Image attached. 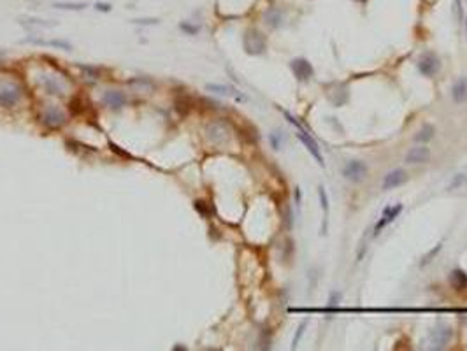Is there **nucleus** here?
Instances as JSON below:
<instances>
[{"label":"nucleus","mask_w":467,"mask_h":351,"mask_svg":"<svg viewBox=\"0 0 467 351\" xmlns=\"http://www.w3.org/2000/svg\"><path fill=\"white\" fill-rule=\"evenodd\" d=\"M283 115H285V118H287L288 121H290L292 125L295 126V128H297V134H295V135H297L298 141L302 142L304 146L307 148V151H309V153L313 155L314 160H316V162H318L320 165H323V156H322V153H320V148H318V144H316V141H314V139L311 137L309 132H307L306 128H304V126L300 125V123H298L297 119H295L294 116L290 115V113H288V111H283Z\"/></svg>","instance_id":"f257e3e1"},{"label":"nucleus","mask_w":467,"mask_h":351,"mask_svg":"<svg viewBox=\"0 0 467 351\" xmlns=\"http://www.w3.org/2000/svg\"><path fill=\"white\" fill-rule=\"evenodd\" d=\"M243 42H244V49H246L248 55H262L267 47L265 36H263L262 32L256 30V28L246 30Z\"/></svg>","instance_id":"f03ea898"},{"label":"nucleus","mask_w":467,"mask_h":351,"mask_svg":"<svg viewBox=\"0 0 467 351\" xmlns=\"http://www.w3.org/2000/svg\"><path fill=\"white\" fill-rule=\"evenodd\" d=\"M439 69H441V60L436 53L427 51L418 60V71H420V74L425 76V78H434V76L439 72Z\"/></svg>","instance_id":"7ed1b4c3"},{"label":"nucleus","mask_w":467,"mask_h":351,"mask_svg":"<svg viewBox=\"0 0 467 351\" xmlns=\"http://www.w3.org/2000/svg\"><path fill=\"white\" fill-rule=\"evenodd\" d=\"M41 121H42V125H46L47 128H60V126L65 125L67 115L60 107L49 106L41 113Z\"/></svg>","instance_id":"20e7f679"},{"label":"nucleus","mask_w":467,"mask_h":351,"mask_svg":"<svg viewBox=\"0 0 467 351\" xmlns=\"http://www.w3.org/2000/svg\"><path fill=\"white\" fill-rule=\"evenodd\" d=\"M367 165L362 160H351L342 167V176L351 183H362L367 178Z\"/></svg>","instance_id":"39448f33"},{"label":"nucleus","mask_w":467,"mask_h":351,"mask_svg":"<svg viewBox=\"0 0 467 351\" xmlns=\"http://www.w3.org/2000/svg\"><path fill=\"white\" fill-rule=\"evenodd\" d=\"M206 134H208V139L212 142V144H225L230 137V132H228L227 123L216 119V121H211L206 128Z\"/></svg>","instance_id":"423d86ee"},{"label":"nucleus","mask_w":467,"mask_h":351,"mask_svg":"<svg viewBox=\"0 0 467 351\" xmlns=\"http://www.w3.org/2000/svg\"><path fill=\"white\" fill-rule=\"evenodd\" d=\"M452 337H453V330L448 327V325H439V327H436L430 334L432 350H443V348H446L448 344H450V341H452Z\"/></svg>","instance_id":"0eeeda50"},{"label":"nucleus","mask_w":467,"mask_h":351,"mask_svg":"<svg viewBox=\"0 0 467 351\" xmlns=\"http://www.w3.org/2000/svg\"><path fill=\"white\" fill-rule=\"evenodd\" d=\"M402 209H404V205H402V204L386 205L385 209H383V214H381L380 221H378L376 227H374V235H380L381 230L385 229V227H388L392 221H395V218L399 216L400 213H402Z\"/></svg>","instance_id":"6e6552de"},{"label":"nucleus","mask_w":467,"mask_h":351,"mask_svg":"<svg viewBox=\"0 0 467 351\" xmlns=\"http://www.w3.org/2000/svg\"><path fill=\"white\" fill-rule=\"evenodd\" d=\"M325 95H327V99L336 107H341L348 102V88H346L344 84H339V83L329 84V86L325 88Z\"/></svg>","instance_id":"1a4fd4ad"},{"label":"nucleus","mask_w":467,"mask_h":351,"mask_svg":"<svg viewBox=\"0 0 467 351\" xmlns=\"http://www.w3.org/2000/svg\"><path fill=\"white\" fill-rule=\"evenodd\" d=\"M292 67V72H294V76L297 78V81H309V78L313 76V65H311L309 62H307L306 58H294L290 63Z\"/></svg>","instance_id":"9d476101"},{"label":"nucleus","mask_w":467,"mask_h":351,"mask_svg":"<svg viewBox=\"0 0 467 351\" xmlns=\"http://www.w3.org/2000/svg\"><path fill=\"white\" fill-rule=\"evenodd\" d=\"M21 99V88L16 84H7L0 88V106L2 107H12L20 102Z\"/></svg>","instance_id":"9b49d317"},{"label":"nucleus","mask_w":467,"mask_h":351,"mask_svg":"<svg viewBox=\"0 0 467 351\" xmlns=\"http://www.w3.org/2000/svg\"><path fill=\"white\" fill-rule=\"evenodd\" d=\"M102 102L106 104L109 109L118 111L127 104V95L122 93L120 90H107V91H104V95H102Z\"/></svg>","instance_id":"f8f14e48"},{"label":"nucleus","mask_w":467,"mask_h":351,"mask_svg":"<svg viewBox=\"0 0 467 351\" xmlns=\"http://www.w3.org/2000/svg\"><path fill=\"white\" fill-rule=\"evenodd\" d=\"M406 181H408V172H406V170H402V169H395V170H392V172H388L385 176L381 188H383V190H392V188H397V186H400V185H404Z\"/></svg>","instance_id":"ddd939ff"},{"label":"nucleus","mask_w":467,"mask_h":351,"mask_svg":"<svg viewBox=\"0 0 467 351\" xmlns=\"http://www.w3.org/2000/svg\"><path fill=\"white\" fill-rule=\"evenodd\" d=\"M430 160V148H427L424 144V146H415L411 148V150L408 151V155H406V163H415V165H418V163H425Z\"/></svg>","instance_id":"4468645a"},{"label":"nucleus","mask_w":467,"mask_h":351,"mask_svg":"<svg viewBox=\"0 0 467 351\" xmlns=\"http://www.w3.org/2000/svg\"><path fill=\"white\" fill-rule=\"evenodd\" d=\"M41 83L49 95H63V91H65V84L56 76H42Z\"/></svg>","instance_id":"2eb2a0df"},{"label":"nucleus","mask_w":467,"mask_h":351,"mask_svg":"<svg viewBox=\"0 0 467 351\" xmlns=\"http://www.w3.org/2000/svg\"><path fill=\"white\" fill-rule=\"evenodd\" d=\"M450 284L457 292H466L467 290V273L462 269H453L450 273Z\"/></svg>","instance_id":"dca6fc26"},{"label":"nucleus","mask_w":467,"mask_h":351,"mask_svg":"<svg viewBox=\"0 0 467 351\" xmlns=\"http://www.w3.org/2000/svg\"><path fill=\"white\" fill-rule=\"evenodd\" d=\"M452 99L453 102L462 104L467 100V78H460L452 88Z\"/></svg>","instance_id":"f3484780"},{"label":"nucleus","mask_w":467,"mask_h":351,"mask_svg":"<svg viewBox=\"0 0 467 351\" xmlns=\"http://www.w3.org/2000/svg\"><path fill=\"white\" fill-rule=\"evenodd\" d=\"M448 192L452 194H459V195H466L467 194V176L464 174H457L453 176V179L448 185Z\"/></svg>","instance_id":"a211bd4d"},{"label":"nucleus","mask_w":467,"mask_h":351,"mask_svg":"<svg viewBox=\"0 0 467 351\" xmlns=\"http://www.w3.org/2000/svg\"><path fill=\"white\" fill-rule=\"evenodd\" d=\"M263 20H265V25L271 28H279L283 23V12L279 11L278 7H269L263 14Z\"/></svg>","instance_id":"6ab92c4d"},{"label":"nucleus","mask_w":467,"mask_h":351,"mask_svg":"<svg viewBox=\"0 0 467 351\" xmlns=\"http://www.w3.org/2000/svg\"><path fill=\"white\" fill-rule=\"evenodd\" d=\"M434 137H436V128H434V125H430V123H425L420 130L415 134V141L424 142V144H427V142L432 141Z\"/></svg>","instance_id":"aec40b11"},{"label":"nucleus","mask_w":467,"mask_h":351,"mask_svg":"<svg viewBox=\"0 0 467 351\" xmlns=\"http://www.w3.org/2000/svg\"><path fill=\"white\" fill-rule=\"evenodd\" d=\"M318 197H320V204H322L323 214H325V223H327V216H329V198H327L325 188L322 185L318 186Z\"/></svg>","instance_id":"412c9836"},{"label":"nucleus","mask_w":467,"mask_h":351,"mask_svg":"<svg viewBox=\"0 0 467 351\" xmlns=\"http://www.w3.org/2000/svg\"><path fill=\"white\" fill-rule=\"evenodd\" d=\"M441 249H443V244H436V246H434V248H432L430 251H428L427 255H425V257L422 258V264H420L422 267H425V265H428V264H430V262L434 260V258H436V255H437V253L441 251Z\"/></svg>","instance_id":"4be33fe9"},{"label":"nucleus","mask_w":467,"mask_h":351,"mask_svg":"<svg viewBox=\"0 0 467 351\" xmlns=\"http://www.w3.org/2000/svg\"><path fill=\"white\" fill-rule=\"evenodd\" d=\"M306 327H307V320H304L302 323L298 325V328H297V332H295V336H294V341H292V348H297L298 346V341L302 339V336H304V330H306Z\"/></svg>","instance_id":"5701e85b"},{"label":"nucleus","mask_w":467,"mask_h":351,"mask_svg":"<svg viewBox=\"0 0 467 351\" xmlns=\"http://www.w3.org/2000/svg\"><path fill=\"white\" fill-rule=\"evenodd\" d=\"M209 91H214V93H220V95H232V88L230 86H221V84H208Z\"/></svg>","instance_id":"b1692460"},{"label":"nucleus","mask_w":467,"mask_h":351,"mask_svg":"<svg viewBox=\"0 0 467 351\" xmlns=\"http://www.w3.org/2000/svg\"><path fill=\"white\" fill-rule=\"evenodd\" d=\"M279 142H281V135H279V132H274V134H271V144L274 150H279Z\"/></svg>","instance_id":"393cba45"},{"label":"nucleus","mask_w":467,"mask_h":351,"mask_svg":"<svg viewBox=\"0 0 467 351\" xmlns=\"http://www.w3.org/2000/svg\"><path fill=\"white\" fill-rule=\"evenodd\" d=\"M56 7L60 9H83L85 4H56Z\"/></svg>","instance_id":"a878e982"},{"label":"nucleus","mask_w":467,"mask_h":351,"mask_svg":"<svg viewBox=\"0 0 467 351\" xmlns=\"http://www.w3.org/2000/svg\"><path fill=\"white\" fill-rule=\"evenodd\" d=\"M181 28L186 32H190V34H197L199 32V27H188V25H181Z\"/></svg>","instance_id":"bb28decb"},{"label":"nucleus","mask_w":467,"mask_h":351,"mask_svg":"<svg viewBox=\"0 0 467 351\" xmlns=\"http://www.w3.org/2000/svg\"><path fill=\"white\" fill-rule=\"evenodd\" d=\"M339 299H341V295H339V293H332V297H330V304L336 306V304H338V300H339Z\"/></svg>","instance_id":"cd10ccee"},{"label":"nucleus","mask_w":467,"mask_h":351,"mask_svg":"<svg viewBox=\"0 0 467 351\" xmlns=\"http://www.w3.org/2000/svg\"><path fill=\"white\" fill-rule=\"evenodd\" d=\"M300 198H302V192H300V188L295 190V200H297V204H300Z\"/></svg>","instance_id":"c85d7f7f"},{"label":"nucleus","mask_w":467,"mask_h":351,"mask_svg":"<svg viewBox=\"0 0 467 351\" xmlns=\"http://www.w3.org/2000/svg\"><path fill=\"white\" fill-rule=\"evenodd\" d=\"M355 2H360V4H364V2H367V0H355Z\"/></svg>","instance_id":"c756f323"},{"label":"nucleus","mask_w":467,"mask_h":351,"mask_svg":"<svg viewBox=\"0 0 467 351\" xmlns=\"http://www.w3.org/2000/svg\"><path fill=\"white\" fill-rule=\"evenodd\" d=\"M466 30H467V18H466Z\"/></svg>","instance_id":"7c9ffc66"},{"label":"nucleus","mask_w":467,"mask_h":351,"mask_svg":"<svg viewBox=\"0 0 467 351\" xmlns=\"http://www.w3.org/2000/svg\"><path fill=\"white\" fill-rule=\"evenodd\" d=\"M466 170H467V169H466Z\"/></svg>","instance_id":"2f4dec72"}]
</instances>
